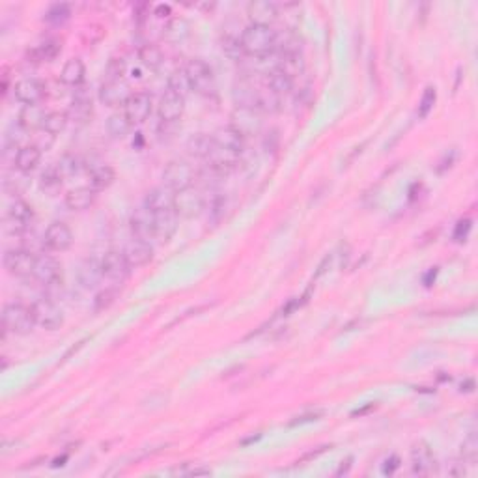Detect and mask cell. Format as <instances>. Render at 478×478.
<instances>
[{
    "label": "cell",
    "instance_id": "cell-1",
    "mask_svg": "<svg viewBox=\"0 0 478 478\" xmlns=\"http://www.w3.org/2000/svg\"><path fill=\"white\" fill-rule=\"evenodd\" d=\"M243 55L254 56V58H265L273 55V51L278 45V36L271 26L264 25H249L241 32L239 37Z\"/></svg>",
    "mask_w": 478,
    "mask_h": 478
},
{
    "label": "cell",
    "instance_id": "cell-2",
    "mask_svg": "<svg viewBox=\"0 0 478 478\" xmlns=\"http://www.w3.org/2000/svg\"><path fill=\"white\" fill-rule=\"evenodd\" d=\"M37 325L36 314L32 305H25L21 301L8 303L2 310V327L6 333L13 335H30Z\"/></svg>",
    "mask_w": 478,
    "mask_h": 478
},
{
    "label": "cell",
    "instance_id": "cell-3",
    "mask_svg": "<svg viewBox=\"0 0 478 478\" xmlns=\"http://www.w3.org/2000/svg\"><path fill=\"white\" fill-rule=\"evenodd\" d=\"M187 80H189L191 92L198 94L202 98H211L217 92V82H215L213 69L208 62L200 60V58H193L185 64L184 68Z\"/></svg>",
    "mask_w": 478,
    "mask_h": 478
},
{
    "label": "cell",
    "instance_id": "cell-4",
    "mask_svg": "<svg viewBox=\"0 0 478 478\" xmlns=\"http://www.w3.org/2000/svg\"><path fill=\"white\" fill-rule=\"evenodd\" d=\"M197 179V170L193 168L191 163L184 159L170 161L166 168L163 170V182L165 187H168L174 193H182V191L191 189Z\"/></svg>",
    "mask_w": 478,
    "mask_h": 478
},
{
    "label": "cell",
    "instance_id": "cell-5",
    "mask_svg": "<svg viewBox=\"0 0 478 478\" xmlns=\"http://www.w3.org/2000/svg\"><path fill=\"white\" fill-rule=\"evenodd\" d=\"M37 256L28 249L17 247V249H10L4 254V267L10 275L19 276V278H26V276L34 275V267H36Z\"/></svg>",
    "mask_w": 478,
    "mask_h": 478
},
{
    "label": "cell",
    "instance_id": "cell-6",
    "mask_svg": "<svg viewBox=\"0 0 478 478\" xmlns=\"http://www.w3.org/2000/svg\"><path fill=\"white\" fill-rule=\"evenodd\" d=\"M6 228L13 233H23L30 228L32 221H34V209L26 200L23 198H15L6 209Z\"/></svg>",
    "mask_w": 478,
    "mask_h": 478
},
{
    "label": "cell",
    "instance_id": "cell-7",
    "mask_svg": "<svg viewBox=\"0 0 478 478\" xmlns=\"http://www.w3.org/2000/svg\"><path fill=\"white\" fill-rule=\"evenodd\" d=\"M34 314H36L37 325H42L47 331H56L64 324V314L62 308L56 305L51 297H39L36 303H32Z\"/></svg>",
    "mask_w": 478,
    "mask_h": 478
},
{
    "label": "cell",
    "instance_id": "cell-8",
    "mask_svg": "<svg viewBox=\"0 0 478 478\" xmlns=\"http://www.w3.org/2000/svg\"><path fill=\"white\" fill-rule=\"evenodd\" d=\"M185 111V98L182 94L174 92L166 88L165 94L161 96L159 105H157V116L161 123H178L184 116Z\"/></svg>",
    "mask_w": 478,
    "mask_h": 478
},
{
    "label": "cell",
    "instance_id": "cell-9",
    "mask_svg": "<svg viewBox=\"0 0 478 478\" xmlns=\"http://www.w3.org/2000/svg\"><path fill=\"white\" fill-rule=\"evenodd\" d=\"M73 245V232L62 221L51 222L43 233V247L51 252H64Z\"/></svg>",
    "mask_w": 478,
    "mask_h": 478
},
{
    "label": "cell",
    "instance_id": "cell-10",
    "mask_svg": "<svg viewBox=\"0 0 478 478\" xmlns=\"http://www.w3.org/2000/svg\"><path fill=\"white\" fill-rule=\"evenodd\" d=\"M45 94H47V86L36 77H25L13 85V96L23 105H39Z\"/></svg>",
    "mask_w": 478,
    "mask_h": 478
},
{
    "label": "cell",
    "instance_id": "cell-11",
    "mask_svg": "<svg viewBox=\"0 0 478 478\" xmlns=\"http://www.w3.org/2000/svg\"><path fill=\"white\" fill-rule=\"evenodd\" d=\"M133 94L135 92H131V86L123 79L105 80L101 90H99V101L105 107L116 109V107H125V103H127Z\"/></svg>",
    "mask_w": 478,
    "mask_h": 478
},
{
    "label": "cell",
    "instance_id": "cell-12",
    "mask_svg": "<svg viewBox=\"0 0 478 478\" xmlns=\"http://www.w3.org/2000/svg\"><path fill=\"white\" fill-rule=\"evenodd\" d=\"M32 278L45 288L56 286L62 281V264L53 254H42V256H37Z\"/></svg>",
    "mask_w": 478,
    "mask_h": 478
},
{
    "label": "cell",
    "instance_id": "cell-13",
    "mask_svg": "<svg viewBox=\"0 0 478 478\" xmlns=\"http://www.w3.org/2000/svg\"><path fill=\"white\" fill-rule=\"evenodd\" d=\"M101 269H103L105 278L112 282H123L133 267L129 265L123 251H109L101 258Z\"/></svg>",
    "mask_w": 478,
    "mask_h": 478
},
{
    "label": "cell",
    "instance_id": "cell-14",
    "mask_svg": "<svg viewBox=\"0 0 478 478\" xmlns=\"http://www.w3.org/2000/svg\"><path fill=\"white\" fill-rule=\"evenodd\" d=\"M239 135H243L245 139L256 135L258 131L262 129V112L256 109H243L238 107L236 112L232 114V123H230Z\"/></svg>",
    "mask_w": 478,
    "mask_h": 478
},
{
    "label": "cell",
    "instance_id": "cell-15",
    "mask_svg": "<svg viewBox=\"0 0 478 478\" xmlns=\"http://www.w3.org/2000/svg\"><path fill=\"white\" fill-rule=\"evenodd\" d=\"M436 456L432 452L428 443L418 441L411 448V469L418 477H428L436 472Z\"/></svg>",
    "mask_w": 478,
    "mask_h": 478
},
{
    "label": "cell",
    "instance_id": "cell-16",
    "mask_svg": "<svg viewBox=\"0 0 478 478\" xmlns=\"http://www.w3.org/2000/svg\"><path fill=\"white\" fill-rule=\"evenodd\" d=\"M152 107H154V99L150 94L135 92L123 107V112L127 114L133 125H139V123L146 122L148 116L152 114Z\"/></svg>",
    "mask_w": 478,
    "mask_h": 478
},
{
    "label": "cell",
    "instance_id": "cell-17",
    "mask_svg": "<svg viewBox=\"0 0 478 478\" xmlns=\"http://www.w3.org/2000/svg\"><path fill=\"white\" fill-rule=\"evenodd\" d=\"M131 232H133V238L142 239V241L152 243V239H155V217L144 204L131 215Z\"/></svg>",
    "mask_w": 478,
    "mask_h": 478
},
{
    "label": "cell",
    "instance_id": "cell-18",
    "mask_svg": "<svg viewBox=\"0 0 478 478\" xmlns=\"http://www.w3.org/2000/svg\"><path fill=\"white\" fill-rule=\"evenodd\" d=\"M123 254L127 258L129 265L133 269H136V267H144V265H148L154 260V247H152L150 241L133 238L123 249Z\"/></svg>",
    "mask_w": 478,
    "mask_h": 478
},
{
    "label": "cell",
    "instance_id": "cell-19",
    "mask_svg": "<svg viewBox=\"0 0 478 478\" xmlns=\"http://www.w3.org/2000/svg\"><path fill=\"white\" fill-rule=\"evenodd\" d=\"M155 217V239L161 243L170 241L172 236L178 230L179 213L178 209H166V211H159L154 213Z\"/></svg>",
    "mask_w": 478,
    "mask_h": 478
},
{
    "label": "cell",
    "instance_id": "cell-20",
    "mask_svg": "<svg viewBox=\"0 0 478 478\" xmlns=\"http://www.w3.org/2000/svg\"><path fill=\"white\" fill-rule=\"evenodd\" d=\"M144 206H146L152 213H159L166 209H176V193L168 187H155L144 198Z\"/></svg>",
    "mask_w": 478,
    "mask_h": 478
},
{
    "label": "cell",
    "instance_id": "cell-21",
    "mask_svg": "<svg viewBox=\"0 0 478 478\" xmlns=\"http://www.w3.org/2000/svg\"><path fill=\"white\" fill-rule=\"evenodd\" d=\"M245 136L239 135L238 131L232 127V125H227V127L219 129L213 135L215 146H219L221 150H227L230 154L239 155L243 154V148H245Z\"/></svg>",
    "mask_w": 478,
    "mask_h": 478
},
{
    "label": "cell",
    "instance_id": "cell-22",
    "mask_svg": "<svg viewBox=\"0 0 478 478\" xmlns=\"http://www.w3.org/2000/svg\"><path fill=\"white\" fill-rule=\"evenodd\" d=\"M206 208V200L202 195H198L193 187L182 193H176V209L179 215L184 217H197L202 209Z\"/></svg>",
    "mask_w": 478,
    "mask_h": 478
},
{
    "label": "cell",
    "instance_id": "cell-23",
    "mask_svg": "<svg viewBox=\"0 0 478 478\" xmlns=\"http://www.w3.org/2000/svg\"><path fill=\"white\" fill-rule=\"evenodd\" d=\"M96 198H98V191H94L92 187H77L66 193L64 204L71 211H85V209L92 208Z\"/></svg>",
    "mask_w": 478,
    "mask_h": 478
},
{
    "label": "cell",
    "instance_id": "cell-24",
    "mask_svg": "<svg viewBox=\"0 0 478 478\" xmlns=\"http://www.w3.org/2000/svg\"><path fill=\"white\" fill-rule=\"evenodd\" d=\"M94 114V105H92V98L88 96L86 92H77L75 96L73 103L69 107L68 111V118L77 125H85V123L90 122V118Z\"/></svg>",
    "mask_w": 478,
    "mask_h": 478
},
{
    "label": "cell",
    "instance_id": "cell-25",
    "mask_svg": "<svg viewBox=\"0 0 478 478\" xmlns=\"http://www.w3.org/2000/svg\"><path fill=\"white\" fill-rule=\"evenodd\" d=\"M42 148L37 144H26L17 152V157H15V168L21 174H30L39 166L42 163Z\"/></svg>",
    "mask_w": 478,
    "mask_h": 478
},
{
    "label": "cell",
    "instance_id": "cell-26",
    "mask_svg": "<svg viewBox=\"0 0 478 478\" xmlns=\"http://www.w3.org/2000/svg\"><path fill=\"white\" fill-rule=\"evenodd\" d=\"M86 79V66L80 58H69L60 71V82L69 88H79Z\"/></svg>",
    "mask_w": 478,
    "mask_h": 478
},
{
    "label": "cell",
    "instance_id": "cell-27",
    "mask_svg": "<svg viewBox=\"0 0 478 478\" xmlns=\"http://www.w3.org/2000/svg\"><path fill=\"white\" fill-rule=\"evenodd\" d=\"M247 13L251 17L252 25H264L271 26V23L275 21L278 15V10L273 2H252L247 8Z\"/></svg>",
    "mask_w": 478,
    "mask_h": 478
},
{
    "label": "cell",
    "instance_id": "cell-28",
    "mask_svg": "<svg viewBox=\"0 0 478 478\" xmlns=\"http://www.w3.org/2000/svg\"><path fill=\"white\" fill-rule=\"evenodd\" d=\"M49 112H45L42 105H25L23 111L19 112V125L25 127L26 131H32V129H42L43 122H45V116Z\"/></svg>",
    "mask_w": 478,
    "mask_h": 478
},
{
    "label": "cell",
    "instance_id": "cell-29",
    "mask_svg": "<svg viewBox=\"0 0 478 478\" xmlns=\"http://www.w3.org/2000/svg\"><path fill=\"white\" fill-rule=\"evenodd\" d=\"M103 278V269H101V260L98 258H88L82 262L79 269V281L85 288H94L99 281Z\"/></svg>",
    "mask_w": 478,
    "mask_h": 478
},
{
    "label": "cell",
    "instance_id": "cell-30",
    "mask_svg": "<svg viewBox=\"0 0 478 478\" xmlns=\"http://www.w3.org/2000/svg\"><path fill=\"white\" fill-rule=\"evenodd\" d=\"M90 185L88 187H92L94 191H103V189H109L112 184H114V179H116V172H114V168H112L111 165H99V166H94L92 170H90Z\"/></svg>",
    "mask_w": 478,
    "mask_h": 478
},
{
    "label": "cell",
    "instance_id": "cell-31",
    "mask_svg": "<svg viewBox=\"0 0 478 478\" xmlns=\"http://www.w3.org/2000/svg\"><path fill=\"white\" fill-rule=\"evenodd\" d=\"M267 88L275 96H284V94H288L294 88V77L286 73L284 69L275 68L267 75Z\"/></svg>",
    "mask_w": 478,
    "mask_h": 478
},
{
    "label": "cell",
    "instance_id": "cell-32",
    "mask_svg": "<svg viewBox=\"0 0 478 478\" xmlns=\"http://www.w3.org/2000/svg\"><path fill=\"white\" fill-rule=\"evenodd\" d=\"M62 185H64V176L56 168V165H51L47 170L43 172L42 178H39V189L45 195H49V197H56L60 193Z\"/></svg>",
    "mask_w": 478,
    "mask_h": 478
},
{
    "label": "cell",
    "instance_id": "cell-33",
    "mask_svg": "<svg viewBox=\"0 0 478 478\" xmlns=\"http://www.w3.org/2000/svg\"><path fill=\"white\" fill-rule=\"evenodd\" d=\"M131 127H133V123H131V120H129L127 114L123 111L114 112V114H111L109 120H107V131H109V135H111L112 139H123V136H127Z\"/></svg>",
    "mask_w": 478,
    "mask_h": 478
},
{
    "label": "cell",
    "instance_id": "cell-34",
    "mask_svg": "<svg viewBox=\"0 0 478 478\" xmlns=\"http://www.w3.org/2000/svg\"><path fill=\"white\" fill-rule=\"evenodd\" d=\"M187 150L191 155H195L198 159H208L211 150H213V135H195L191 136L187 142Z\"/></svg>",
    "mask_w": 478,
    "mask_h": 478
},
{
    "label": "cell",
    "instance_id": "cell-35",
    "mask_svg": "<svg viewBox=\"0 0 478 478\" xmlns=\"http://www.w3.org/2000/svg\"><path fill=\"white\" fill-rule=\"evenodd\" d=\"M60 51L62 42H58V39H47L42 45H37L36 49H32L28 53V58H32V62H51L55 60Z\"/></svg>",
    "mask_w": 478,
    "mask_h": 478
},
{
    "label": "cell",
    "instance_id": "cell-36",
    "mask_svg": "<svg viewBox=\"0 0 478 478\" xmlns=\"http://www.w3.org/2000/svg\"><path fill=\"white\" fill-rule=\"evenodd\" d=\"M139 60L144 68L159 69L163 64V51L155 43H144L139 49Z\"/></svg>",
    "mask_w": 478,
    "mask_h": 478
},
{
    "label": "cell",
    "instance_id": "cell-37",
    "mask_svg": "<svg viewBox=\"0 0 478 478\" xmlns=\"http://www.w3.org/2000/svg\"><path fill=\"white\" fill-rule=\"evenodd\" d=\"M68 122H69L68 112H56V111L49 112V114L45 116L42 131L43 133H47L49 136H56L58 133H62V131L66 129Z\"/></svg>",
    "mask_w": 478,
    "mask_h": 478
},
{
    "label": "cell",
    "instance_id": "cell-38",
    "mask_svg": "<svg viewBox=\"0 0 478 478\" xmlns=\"http://www.w3.org/2000/svg\"><path fill=\"white\" fill-rule=\"evenodd\" d=\"M56 168L60 170V174L64 176V178H68V176H73V174H77V172L82 168V161H80V157H77V155H64L58 163H55Z\"/></svg>",
    "mask_w": 478,
    "mask_h": 478
},
{
    "label": "cell",
    "instance_id": "cell-39",
    "mask_svg": "<svg viewBox=\"0 0 478 478\" xmlns=\"http://www.w3.org/2000/svg\"><path fill=\"white\" fill-rule=\"evenodd\" d=\"M478 458V437L475 432H471L467 439L461 445V460L469 463V466H475V461Z\"/></svg>",
    "mask_w": 478,
    "mask_h": 478
},
{
    "label": "cell",
    "instance_id": "cell-40",
    "mask_svg": "<svg viewBox=\"0 0 478 478\" xmlns=\"http://www.w3.org/2000/svg\"><path fill=\"white\" fill-rule=\"evenodd\" d=\"M69 15H71V10H69L68 4H55L49 12L45 13V21H47L49 25L60 26L68 21Z\"/></svg>",
    "mask_w": 478,
    "mask_h": 478
},
{
    "label": "cell",
    "instance_id": "cell-41",
    "mask_svg": "<svg viewBox=\"0 0 478 478\" xmlns=\"http://www.w3.org/2000/svg\"><path fill=\"white\" fill-rule=\"evenodd\" d=\"M436 99H437V92L434 86H428L426 90H424L423 98H421V103H418V118H426L432 112V109H434V105H436Z\"/></svg>",
    "mask_w": 478,
    "mask_h": 478
},
{
    "label": "cell",
    "instance_id": "cell-42",
    "mask_svg": "<svg viewBox=\"0 0 478 478\" xmlns=\"http://www.w3.org/2000/svg\"><path fill=\"white\" fill-rule=\"evenodd\" d=\"M168 88H170V90H174V92L182 94L184 98H187V94L191 92V86H189V80H187V75H185L184 69L170 75V79H168Z\"/></svg>",
    "mask_w": 478,
    "mask_h": 478
},
{
    "label": "cell",
    "instance_id": "cell-43",
    "mask_svg": "<svg viewBox=\"0 0 478 478\" xmlns=\"http://www.w3.org/2000/svg\"><path fill=\"white\" fill-rule=\"evenodd\" d=\"M116 295L118 290L114 288H107L105 292L98 294V297L94 299V310H96V312H101L105 308H109L112 303H114V299H116Z\"/></svg>",
    "mask_w": 478,
    "mask_h": 478
},
{
    "label": "cell",
    "instance_id": "cell-44",
    "mask_svg": "<svg viewBox=\"0 0 478 478\" xmlns=\"http://www.w3.org/2000/svg\"><path fill=\"white\" fill-rule=\"evenodd\" d=\"M125 68L127 64L123 58H112L107 66V80H116L123 79V73H125Z\"/></svg>",
    "mask_w": 478,
    "mask_h": 478
},
{
    "label": "cell",
    "instance_id": "cell-45",
    "mask_svg": "<svg viewBox=\"0 0 478 478\" xmlns=\"http://www.w3.org/2000/svg\"><path fill=\"white\" fill-rule=\"evenodd\" d=\"M471 228H472L471 219H461V221L458 222L456 230H454V239H456L458 243L466 241L467 236H469V232H471Z\"/></svg>",
    "mask_w": 478,
    "mask_h": 478
},
{
    "label": "cell",
    "instance_id": "cell-46",
    "mask_svg": "<svg viewBox=\"0 0 478 478\" xmlns=\"http://www.w3.org/2000/svg\"><path fill=\"white\" fill-rule=\"evenodd\" d=\"M327 448H331V447H327V445H324V447H318V448H316V450H310V452L303 454V456H301L299 460L295 461V463H297V466H299V463H307V461L314 460V458H318L319 454H324L325 450H327Z\"/></svg>",
    "mask_w": 478,
    "mask_h": 478
},
{
    "label": "cell",
    "instance_id": "cell-47",
    "mask_svg": "<svg viewBox=\"0 0 478 478\" xmlns=\"http://www.w3.org/2000/svg\"><path fill=\"white\" fill-rule=\"evenodd\" d=\"M324 413L321 411H316V413H307V415H301V417H297L295 421H292L290 423V426H297V424H305V423H312V421H318L319 417H321Z\"/></svg>",
    "mask_w": 478,
    "mask_h": 478
},
{
    "label": "cell",
    "instance_id": "cell-48",
    "mask_svg": "<svg viewBox=\"0 0 478 478\" xmlns=\"http://www.w3.org/2000/svg\"><path fill=\"white\" fill-rule=\"evenodd\" d=\"M398 467H400L398 456H391V458L385 461V466H383V472H385V475H393Z\"/></svg>",
    "mask_w": 478,
    "mask_h": 478
},
{
    "label": "cell",
    "instance_id": "cell-49",
    "mask_svg": "<svg viewBox=\"0 0 478 478\" xmlns=\"http://www.w3.org/2000/svg\"><path fill=\"white\" fill-rule=\"evenodd\" d=\"M155 13H157V17H168L170 15V6H157Z\"/></svg>",
    "mask_w": 478,
    "mask_h": 478
},
{
    "label": "cell",
    "instance_id": "cell-50",
    "mask_svg": "<svg viewBox=\"0 0 478 478\" xmlns=\"http://www.w3.org/2000/svg\"><path fill=\"white\" fill-rule=\"evenodd\" d=\"M351 461H353V458H348V460H346V461H342V466H340V469H338V471H337V475H344V472L350 471Z\"/></svg>",
    "mask_w": 478,
    "mask_h": 478
},
{
    "label": "cell",
    "instance_id": "cell-51",
    "mask_svg": "<svg viewBox=\"0 0 478 478\" xmlns=\"http://www.w3.org/2000/svg\"><path fill=\"white\" fill-rule=\"evenodd\" d=\"M463 391H466V393H472V391H475V380H467L466 385L461 383V393H463Z\"/></svg>",
    "mask_w": 478,
    "mask_h": 478
},
{
    "label": "cell",
    "instance_id": "cell-52",
    "mask_svg": "<svg viewBox=\"0 0 478 478\" xmlns=\"http://www.w3.org/2000/svg\"><path fill=\"white\" fill-rule=\"evenodd\" d=\"M189 475H193V477H198V475H211V471L209 469H204V467H198V469H193V471H189Z\"/></svg>",
    "mask_w": 478,
    "mask_h": 478
},
{
    "label": "cell",
    "instance_id": "cell-53",
    "mask_svg": "<svg viewBox=\"0 0 478 478\" xmlns=\"http://www.w3.org/2000/svg\"><path fill=\"white\" fill-rule=\"evenodd\" d=\"M260 437H262V434H258V436L249 437V439H243V441H241V445H243V447H247V445H251V443H256L258 439H260Z\"/></svg>",
    "mask_w": 478,
    "mask_h": 478
}]
</instances>
